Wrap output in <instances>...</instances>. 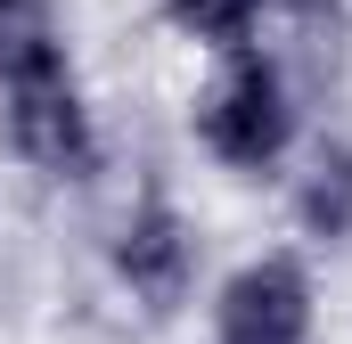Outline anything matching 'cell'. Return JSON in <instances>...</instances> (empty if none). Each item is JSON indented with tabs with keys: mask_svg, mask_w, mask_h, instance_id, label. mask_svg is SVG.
I'll list each match as a JSON object with an SVG mask.
<instances>
[{
	"mask_svg": "<svg viewBox=\"0 0 352 344\" xmlns=\"http://www.w3.org/2000/svg\"><path fill=\"white\" fill-rule=\"evenodd\" d=\"M107 279L140 320H180L205 279V238H197L188 205L164 189H140L107 230Z\"/></svg>",
	"mask_w": 352,
	"mask_h": 344,
	"instance_id": "cell-3",
	"label": "cell"
},
{
	"mask_svg": "<svg viewBox=\"0 0 352 344\" xmlns=\"http://www.w3.org/2000/svg\"><path fill=\"white\" fill-rule=\"evenodd\" d=\"M278 8H287V17H303V25H311V17H328V8H344V0H278Z\"/></svg>",
	"mask_w": 352,
	"mask_h": 344,
	"instance_id": "cell-8",
	"label": "cell"
},
{
	"mask_svg": "<svg viewBox=\"0 0 352 344\" xmlns=\"http://www.w3.org/2000/svg\"><path fill=\"white\" fill-rule=\"evenodd\" d=\"M205 344H320V270L303 246L230 262L205 295Z\"/></svg>",
	"mask_w": 352,
	"mask_h": 344,
	"instance_id": "cell-4",
	"label": "cell"
},
{
	"mask_svg": "<svg viewBox=\"0 0 352 344\" xmlns=\"http://www.w3.org/2000/svg\"><path fill=\"white\" fill-rule=\"evenodd\" d=\"M0 156L16 172H33L41 189H90L98 180L107 131H98V98H90L82 66L0 90Z\"/></svg>",
	"mask_w": 352,
	"mask_h": 344,
	"instance_id": "cell-2",
	"label": "cell"
},
{
	"mask_svg": "<svg viewBox=\"0 0 352 344\" xmlns=\"http://www.w3.org/2000/svg\"><path fill=\"white\" fill-rule=\"evenodd\" d=\"M287 222L303 255H344L352 246V131H320L287 164Z\"/></svg>",
	"mask_w": 352,
	"mask_h": 344,
	"instance_id": "cell-5",
	"label": "cell"
},
{
	"mask_svg": "<svg viewBox=\"0 0 352 344\" xmlns=\"http://www.w3.org/2000/svg\"><path fill=\"white\" fill-rule=\"evenodd\" d=\"M74 66V0H0V90Z\"/></svg>",
	"mask_w": 352,
	"mask_h": 344,
	"instance_id": "cell-6",
	"label": "cell"
},
{
	"mask_svg": "<svg viewBox=\"0 0 352 344\" xmlns=\"http://www.w3.org/2000/svg\"><path fill=\"white\" fill-rule=\"evenodd\" d=\"M156 17H164V33H173V41L205 50V58H221V50L263 41L270 17H278V0H156Z\"/></svg>",
	"mask_w": 352,
	"mask_h": 344,
	"instance_id": "cell-7",
	"label": "cell"
},
{
	"mask_svg": "<svg viewBox=\"0 0 352 344\" xmlns=\"http://www.w3.org/2000/svg\"><path fill=\"white\" fill-rule=\"evenodd\" d=\"M188 140L197 156L230 180H270L295 164L303 148V90L287 74V58L270 41L221 50L213 74L188 90Z\"/></svg>",
	"mask_w": 352,
	"mask_h": 344,
	"instance_id": "cell-1",
	"label": "cell"
}]
</instances>
